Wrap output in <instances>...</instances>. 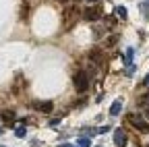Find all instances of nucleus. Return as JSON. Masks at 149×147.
Returning <instances> with one entry per match:
<instances>
[{"label":"nucleus","instance_id":"f257e3e1","mask_svg":"<svg viewBox=\"0 0 149 147\" xmlns=\"http://www.w3.org/2000/svg\"><path fill=\"white\" fill-rule=\"evenodd\" d=\"M72 83H74V89L79 91V93H85L87 87H89V75L87 70H77L72 77Z\"/></svg>","mask_w":149,"mask_h":147},{"label":"nucleus","instance_id":"f03ea898","mask_svg":"<svg viewBox=\"0 0 149 147\" xmlns=\"http://www.w3.org/2000/svg\"><path fill=\"white\" fill-rule=\"evenodd\" d=\"M128 122L133 124L137 131H141V133H149V124H147V120H145L143 116H139V114H128Z\"/></svg>","mask_w":149,"mask_h":147},{"label":"nucleus","instance_id":"7ed1b4c3","mask_svg":"<svg viewBox=\"0 0 149 147\" xmlns=\"http://www.w3.org/2000/svg\"><path fill=\"white\" fill-rule=\"evenodd\" d=\"M100 17H102V10H100L97 6H89V8L83 10V19H85V21H91V23H93V21H97Z\"/></svg>","mask_w":149,"mask_h":147},{"label":"nucleus","instance_id":"20e7f679","mask_svg":"<svg viewBox=\"0 0 149 147\" xmlns=\"http://www.w3.org/2000/svg\"><path fill=\"white\" fill-rule=\"evenodd\" d=\"M126 141H128V139H126V133L122 131V128H116V133H114V143H116L118 147H124Z\"/></svg>","mask_w":149,"mask_h":147},{"label":"nucleus","instance_id":"39448f33","mask_svg":"<svg viewBox=\"0 0 149 147\" xmlns=\"http://www.w3.org/2000/svg\"><path fill=\"white\" fill-rule=\"evenodd\" d=\"M35 110H40V112H44V114H50L54 110V104L52 102H35Z\"/></svg>","mask_w":149,"mask_h":147},{"label":"nucleus","instance_id":"423d86ee","mask_svg":"<svg viewBox=\"0 0 149 147\" xmlns=\"http://www.w3.org/2000/svg\"><path fill=\"white\" fill-rule=\"evenodd\" d=\"M89 60L95 64V66H102V64H104V54H102L100 50H93V52L89 54Z\"/></svg>","mask_w":149,"mask_h":147},{"label":"nucleus","instance_id":"0eeeda50","mask_svg":"<svg viewBox=\"0 0 149 147\" xmlns=\"http://www.w3.org/2000/svg\"><path fill=\"white\" fill-rule=\"evenodd\" d=\"M0 118H2L4 124H10V122L17 118V114L13 112V110H2V112H0Z\"/></svg>","mask_w":149,"mask_h":147},{"label":"nucleus","instance_id":"6e6552de","mask_svg":"<svg viewBox=\"0 0 149 147\" xmlns=\"http://www.w3.org/2000/svg\"><path fill=\"white\" fill-rule=\"evenodd\" d=\"M120 112H122V102H120V100H116L114 104L110 106V114H112V116H118Z\"/></svg>","mask_w":149,"mask_h":147},{"label":"nucleus","instance_id":"1a4fd4ad","mask_svg":"<svg viewBox=\"0 0 149 147\" xmlns=\"http://www.w3.org/2000/svg\"><path fill=\"white\" fill-rule=\"evenodd\" d=\"M15 135H17L19 139H25V135H27V128H25V124H17V128H15Z\"/></svg>","mask_w":149,"mask_h":147},{"label":"nucleus","instance_id":"9d476101","mask_svg":"<svg viewBox=\"0 0 149 147\" xmlns=\"http://www.w3.org/2000/svg\"><path fill=\"white\" fill-rule=\"evenodd\" d=\"M72 13H74L72 8H66V13H64V21H66V23H64V27H66V29H68V27H70V23H72Z\"/></svg>","mask_w":149,"mask_h":147},{"label":"nucleus","instance_id":"9b49d317","mask_svg":"<svg viewBox=\"0 0 149 147\" xmlns=\"http://www.w3.org/2000/svg\"><path fill=\"white\" fill-rule=\"evenodd\" d=\"M77 145H79V147H89V145H91V139H89V137H79V139H77Z\"/></svg>","mask_w":149,"mask_h":147},{"label":"nucleus","instance_id":"f8f14e48","mask_svg":"<svg viewBox=\"0 0 149 147\" xmlns=\"http://www.w3.org/2000/svg\"><path fill=\"white\" fill-rule=\"evenodd\" d=\"M122 62H124V64H130V62H133V48H130L124 56H122Z\"/></svg>","mask_w":149,"mask_h":147},{"label":"nucleus","instance_id":"ddd939ff","mask_svg":"<svg viewBox=\"0 0 149 147\" xmlns=\"http://www.w3.org/2000/svg\"><path fill=\"white\" fill-rule=\"evenodd\" d=\"M116 15L120 17V19H126V17H128V13H126L124 6H118V8H116Z\"/></svg>","mask_w":149,"mask_h":147},{"label":"nucleus","instance_id":"4468645a","mask_svg":"<svg viewBox=\"0 0 149 147\" xmlns=\"http://www.w3.org/2000/svg\"><path fill=\"white\" fill-rule=\"evenodd\" d=\"M108 131H110V126H102V128H97L95 133H97V135H104V133H108Z\"/></svg>","mask_w":149,"mask_h":147},{"label":"nucleus","instance_id":"2eb2a0df","mask_svg":"<svg viewBox=\"0 0 149 147\" xmlns=\"http://www.w3.org/2000/svg\"><path fill=\"white\" fill-rule=\"evenodd\" d=\"M145 118H149V106L145 108Z\"/></svg>","mask_w":149,"mask_h":147},{"label":"nucleus","instance_id":"dca6fc26","mask_svg":"<svg viewBox=\"0 0 149 147\" xmlns=\"http://www.w3.org/2000/svg\"><path fill=\"white\" fill-rule=\"evenodd\" d=\"M58 147H68V145H58Z\"/></svg>","mask_w":149,"mask_h":147},{"label":"nucleus","instance_id":"f3484780","mask_svg":"<svg viewBox=\"0 0 149 147\" xmlns=\"http://www.w3.org/2000/svg\"><path fill=\"white\" fill-rule=\"evenodd\" d=\"M89 2H97V0H89Z\"/></svg>","mask_w":149,"mask_h":147},{"label":"nucleus","instance_id":"a211bd4d","mask_svg":"<svg viewBox=\"0 0 149 147\" xmlns=\"http://www.w3.org/2000/svg\"><path fill=\"white\" fill-rule=\"evenodd\" d=\"M60 2H66V0H60Z\"/></svg>","mask_w":149,"mask_h":147},{"label":"nucleus","instance_id":"6ab92c4d","mask_svg":"<svg viewBox=\"0 0 149 147\" xmlns=\"http://www.w3.org/2000/svg\"><path fill=\"white\" fill-rule=\"evenodd\" d=\"M0 147H4V145H0Z\"/></svg>","mask_w":149,"mask_h":147},{"label":"nucleus","instance_id":"aec40b11","mask_svg":"<svg viewBox=\"0 0 149 147\" xmlns=\"http://www.w3.org/2000/svg\"><path fill=\"white\" fill-rule=\"evenodd\" d=\"M77 147H79V145H77Z\"/></svg>","mask_w":149,"mask_h":147}]
</instances>
